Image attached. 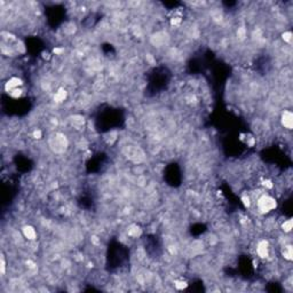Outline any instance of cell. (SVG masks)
<instances>
[{
	"label": "cell",
	"mask_w": 293,
	"mask_h": 293,
	"mask_svg": "<svg viewBox=\"0 0 293 293\" xmlns=\"http://www.w3.org/2000/svg\"><path fill=\"white\" fill-rule=\"evenodd\" d=\"M292 220H286V221H284V223L282 225V228L283 230H284V232H290V231L292 230Z\"/></svg>",
	"instance_id": "obj_8"
},
{
	"label": "cell",
	"mask_w": 293,
	"mask_h": 293,
	"mask_svg": "<svg viewBox=\"0 0 293 293\" xmlns=\"http://www.w3.org/2000/svg\"><path fill=\"white\" fill-rule=\"evenodd\" d=\"M33 136H35L36 139H40V137H41V132H40V131H35V132H33Z\"/></svg>",
	"instance_id": "obj_14"
},
{
	"label": "cell",
	"mask_w": 293,
	"mask_h": 293,
	"mask_svg": "<svg viewBox=\"0 0 293 293\" xmlns=\"http://www.w3.org/2000/svg\"><path fill=\"white\" fill-rule=\"evenodd\" d=\"M23 234H24V236H25L28 239H30V241H35L37 237L36 230H35V228L31 227V226H25V227L23 228Z\"/></svg>",
	"instance_id": "obj_5"
},
{
	"label": "cell",
	"mask_w": 293,
	"mask_h": 293,
	"mask_svg": "<svg viewBox=\"0 0 293 293\" xmlns=\"http://www.w3.org/2000/svg\"><path fill=\"white\" fill-rule=\"evenodd\" d=\"M65 97H67V92L64 89H58V92H56V94H55V96H54V100L56 102H62V101H64Z\"/></svg>",
	"instance_id": "obj_7"
},
{
	"label": "cell",
	"mask_w": 293,
	"mask_h": 293,
	"mask_svg": "<svg viewBox=\"0 0 293 293\" xmlns=\"http://www.w3.org/2000/svg\"><path fill=\"white\" fill-rule=\"evenodd\" d=\"M276 206H277V203L275 198H272L269 195H261L256 199V209L260 213H263V214L275 209Z\"/></svg>",
	"instance_id": "obj_1"
},
{
	"label": "cell",
	"mask_w": 293,
	"mask_h": 293,
	"mask_svg": "<svg viewBox=\"0 0 293 293\" xmlns=\"http://www.w3.org/2000/svg\"><path fill=\"white\" fill-rule=\"evenodd\" d=\"M9 93V95H11L12 97H14V99H17V97H20L22 95V89L21 88H15L13 89V91H11V92H8Z\"/></svg>",
	"instance_id": "obj_9"
},
{
	"label": "cell",
	"mask_w": 293,
	"mask_h": 293,
	"mask_svg": "<svg viewBox=\"0 0 293 293\" xmlns=\"http://www.w3.org/2000/svg\"><path fill=\"white\" fill-rule=\"evenodd\" d=\"M282 125L285 127V128H288V130H292V126H293V115L291 111H288V110H285L284 112H283V116H282Z\"/></svg>",
	"instance_id": "obj_2"
},
{
	"label": "cell",
	"mask_w": 293,
	"mask_h": 293,
	"mask_svg": "<svg viewBox=\"0 0 293 293\" xmlns=\"http://www.w3.org/2000/svg\"><path fill=\"white\" fill-rule=\"evenodd\" d=\"M283 255H284V259H286V260H288V261H291L292 260V246L291 245H288L284 247V250H283Z\"/></svg>",
	"instance_id": "obj_6"
},
{
	"label": "cell",
	"mask_w": 293,
	"mask_h": 293,
	"mask_svg": "<svg viewBox=\"0 0 293 293\" xmlns=\"http://www.w3.org/2000/svg\"><path fill=\"white\" fill-rule=\"evenodd\" d=\"M256 253L258 255L262 258V259H266L269 255V247H268V243L266 241H261L258 244L256 247Z\"/></svg>",
	"instance_id": "obj_3"
},
{
	"label": "cell",
	"mask_w": 293,
	"mask_h": 293,
	"mask_svg": "<svg viewBox=\"0 0 293 293\" xmlns=\"http://www.w3.org/2000/svg\"><path fill=\"white\" fill-rule=\"evenodd\" d=\"M22 85V80L20 78H16V77H14V78H11L7 83H6V91L7 92H11V91H13V89L15 88H18V86H21Z\"/></svg>",
	"instance_id": "obj_4"
},
{
	"label": "cell",
	"mask_w": 293,
	"mask_h": 293,
	"mask_svg": "<svg viewBox=\"0 0 293 293\" xmlns=\"http://www.w3.org/2000/svg\"><path fill=\"white\" fill-rule=\"evenodd\" d=\"M242 200H243V203H244V205H245L246 207H249V206L251 205V199H250V197H249L247 195H243Z\"/></svg>",
	"instance_id": "obj_12"
},
{
	"label": "cell",
	"mask_w": 293,
	"mask_h": 293,
	"mask_svg": "<svg viewBox=\"0 0 293 293\" xmlns=\"http://www.w3.org/2000/svg\"><path fill=\"white\" fill-rule=\"evenodd\" d=\"M283 39H284V41L288 42V44H291V41H292V33L290 31H286L283 33Z\"/></svg>",
	"instance_id": "obj_10"
},
{
	"label": "cell",
	"mask_w": 293,
	"mask_h": 293,
	"mask_svg": "<svg viewBox=\"0 0 293 293\" xmlns=\"http://www.w3.org/2000/svg\"><path fill=\"white\" fill-rule=\"evenodd\" d=\"M263 186H265L267 189H272V188H274V184H272V182L270 181V180H266V181L263 182Z\"/></svg>",
	"instance_id": "obj_13"
},
{
	"label": "cell",
	"mask_w": 293,
	"mask_h": 293,
	"mask_svg": "<svg viewBox=\"0 0 293 293\" xmlns=\"http://www.w3.org/2000/svg\"><path fill=\"white\" fill-rule=\"evenodd\" d=\"M174 286L178 288V290H183V288H186L188 286V284L186 282H175Z\"/></svg>",
	"instance_id": "obj_11"
}]
</instances>
